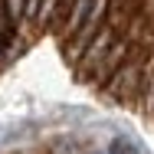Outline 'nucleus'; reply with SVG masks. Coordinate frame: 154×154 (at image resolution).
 <instances>
[{
	"mask_svg": "<svg viewBox=\"0 0 154 154\" xmlns=\"http://www.w3.org/2000/svg\"><path fill=\"white\" fill-rule=\"evenodd\" d=\"M138 82H144V66H141V59L122 66V69L115 72V79H112L108 92L115 95L118 102H128V98L134 95V89H138Z\"/></svg>",
	"mask_w": 154,
	"mask_h": 154,
	"instance_id": "obj_1",
	"label": "nucleus"
},
{
	"mask_svg": "<svg viewBox=\"0 0 154 154\" xmlns=\"http://www.w3.org/2000/svg\"><path fill=\"white\" fill-rule=\"evenodd\" d=\"M92 3L95 0H72V7H69V17H66V33H75L82 30V23H85V17L92 13Z\"/></svg>",
	"mask_w": 154,
	"mask_h": 154,
	"instance_id": "obj_2",
	"label": "nucleus"
},
{
	"mask_svg": "<svg viewBox=\"0 0 154 154\" xmlns=\"http://www.w3.org/2000/svg\"><path fill=\"white\" fill-rule=\"evenodd\" d=\"M125 53H128V43H112V49H108V53H105V59L92 69V75H102V79H105V75L118 66V59H122Z\"/></svg>",
	"mask_w": 154,
	"mask_h": 154,
	"instance_id": "obj_3",
	"label": "nucleus"
},
{
	"mask_svg": "<svg viewBox=\"0 0 154 154\" xmlns=\"http://www.w3.org/2000/svg\"><path fill=\"white\" fill-rule=\"evenodd\" d=\"M108 154H144L141 151V144H134L131 138H125V134H118L112 144H108Z\"/></svg>",
	"mask_w": 154,
	"mask_h": 154,
	"instance_id": "obj_4",
	"label": "nucleus"
},
{
	"mask_svg": "<svg viewBox=\"0 0 154 154\" xmlns=\"http://www.w3.org/2000/svg\"><path fill=\"white\" fill-rule=\"evenodd\" d=\"M3 10H7V20L17 26V23L26 17V0H3Z\"/></svg>",
	"mask_w": 154,
	"mask_h": 154,
	"instance_id": "obj_5",
	"label": "nucleus"
},
{
	"mask_svg": "<svg viewBox=\"0 0 154 154\" xmlns=\"http://www.w3.org/2000/svg\"><path fill=\"white\" fill-rule=\"evenodd\" d=\"M85 154H108V151H102V148H92V151H85Z\"/></svg>",
	"mask_w": 154,
	"mask_h": 154,
	"instance_id": "obj_6",
	"label": "nucleus"
},
{
	"mask_svg": "<svg viewBox=\"0 0 154 154\" xmlns=\"http://www.w3.org/2000/svg\"><path fill=\"white\" fill-rule=\"evenodd\" d=\"M0 49H3V36H0Z\"/></svg>",
	"mask_w": 154,
	"mask_h": 154,
	"instance_id": "obj_7",
	"label": "nucleus"
}]
</instances>
